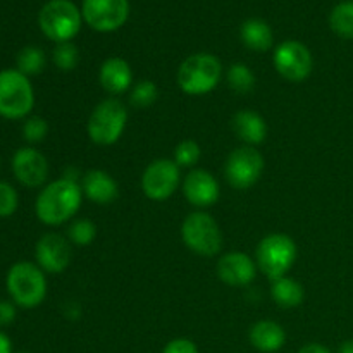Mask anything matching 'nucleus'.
<instances>
[{
	"instance_id": "f257e3e1",
	"label": "nucleus",
	"mask_w": 353,
	"mask_h": 353,
	"mask_svg": "<svg viewBox=\"0 0 353 353\" xmlns=\"http://www.w3.org/2000/svg\"><path fill=\"white\" fill-rule=\"evenodd\" d=\"M83 196L78 178L65 174L41 188L34 202V214L45 226H62L78 214Z\"/></svg>"
},
{
	"instance_id": "f03ea898",
	"label": "nucleus",
	"mask_w": 353,
	"mask_h": 353,
	"mask_svg": "<svg viewBox=\"0 0 353 353\" xmlns=\"http://www.w3.org/2000/svg\"><path fill=\"white\" fill-rule=\"evenodd\" d=\"M6 288L17 307L34 309L41 305L47 296V278L38 264L21 261L7 272Z\"/></svg>"
},
{
	"instance_id": "7ed1b4c3",
	"label": "nucleus",
	"mask_w": 353,
	"mask_h": 353,
	"mask_svg": "<svg viewBox=\"0 0 353 353\" xmlns=\"http://www.w3.org/2000/svg\"><path fill=\"white\" fill-rule=\"evenodd\" d=\"M221 76H223V64L219 59L207 52H199L181 62L176 79L183 93L202 97L219 85Z\"/></svg>"
},
{
	"instance_id": "20e7f679",
	"label": "nucleus",
	"mask_w": 353,
	"mask_h": 353,
	"mask_svg": "<svg viewBox=\"0 0 353 353\" xmlns=\"http://www.w3.org/2000/svg\"><path fill=\"white\" fill-rule=\"evenodd\" d=\"M128 109L117 99H105L92 110L86 124L88 138L95 145L109 147L119 141L126 130Z\"/></svg>"
},
{
	"instance_id": "39448f33",
	"label": "nucleus",
	"mask_w": 353,
	"mask_h": 353,
	"mask_svg": "<svg viewBox=\"0 0 353 353\" xmlns=\"http://www.w3.org/2000/svg\"><path fill=\"white\" fill-rule=\"evenodd\" d=\"M296 243L283 233H271L261 240L255 250V262L262 274L271 281L283 278L290 272L296 261Z\"/></svg>"
},
{
	"instance_id": "423d86ee",
	"label": "nucleus",
	"mask_w": 353,
	"mask_h": 353,
	"mask_svg": "<svg viewBox=\"0 0 353 353\" xmlns=\"http://www.w3.org/2000/svg\"><path fill=\"white\" fill-rule=\"evenodd\" d=\"M34 107V90L30 78L17 69L0 71V116L24 119Z\"/></svg>"
},
{
	"instance_id": "0eeeda50",
	"label": "nucleus",
	"mask_w": 353,
	"mask_h": 353,
	"mask_svg": "<svg viewBox=\"0 0 353 353\" xmlns=\"http://www.w3.org/2000/svg\"><path fill=\"white\" fill-rule=\"evenodd\" d=\"M83 14L69 0H50L38 14L40 30L55 43L71 41L81 30Z\"/></svg>"
},
{
	"instance_id": "6e6552de",
	"label": "nucleus",
	"mask_w": 353,
	"mask_h": 353,
	"mask_svg": "<svg viewBox=\"0 0 353 353\" xmlns=\"http://www.w3.org/2000/svg\"><path fill=\"white\" fill-rule=\"evenodd\" d=\"M183 243L202 257H214L223 248V233L219 224L205 210L188 214L181 226Z\"/></svg>"
},
{
	"instance_id": "1a4fd4ad",
	"label": "nucleus",
	"mask_w": 353,
	"mask_h": 353,
	"mask_svg": "<svg viewBox=\"0 0 353 353\" xmlns=\"http://www.w3.org/2000/svg\"><path fill=\"white\" fill-rule=\"evenodd\" d=\"M264 171V157L255 147H238L228 155L224 176L234 190H248L261 179Z\"/></svg>"
},
{
	"instance_id": "9d476101",
	"label": "nucleus",
	"mask_w": 353,
	"mask_h": 353,
	"mask_svg": "<svg viewBox=\"0 0 353 353\" xmlns=\"http://www.w3.org/2000/svg\"><path fill=\"white\" fill-rule=\"evenodd\" d=\"M181 185V168L172 159H157L150 162L141 174V192L154 202L172 196Z\"/></svg>"
},
{
	"instance_id": "9b49d317",
	"label": "nucleus",
	"mask_w": 353,
	"mask_h": 353,
	"mask_svg": "<svg viewBox=\"0 0 353 353\" xmlns=\"http://www.w3.org/2000/svg\"><path fill=\"white\" fill-rule=\"evenodd\" d=\"M274 68L286 81L302 83L312 74L314 59L309 48L296 40H286L276 47Z\"/></svg>"
},
{
	"instance_id": "f8f14e48",
	"label": "nucleus",
	"mask_w": 353,
	"mask_h": 353,
	"mask_svg": "<svg viewBox=\"0 0 353 353\" xmlns=\"http://www.w3.org/2000/svg\"><path fill=\"white\" fill-rule=\"evenodd\" d=\"M85 23L99 33H110L123 26L130 16L128 0H83Z\"/></svg>"
},
{
	"instance_id": "ddd939ff",
	"label": "nucleus",
	"mask_w": 353,
	"mask_h": 353,
	"mask_svg": "<svg viewBox=\"0 0 353 353\" xmlns=\"http://www.w3.org/2000/svg\"><path fill=\"white\" fill-rule=\"evenodd\" d=\"M71 241L59 233H45L34 247V261L48 274H61L71 264Z\"/></svg>"
},
{
	"instance_id": "4468645a",
	"label": "nucleus",
	"mask_w": 353,
	"mask_h": 353,
	"mask_svg": "<svg viewBox=\"0 0 353 353\" xmlns=\"http://www.w3.org/2000/svg\"><path fill=\"white\" fill-rule=\"evenodd\" d=\"M10 165H12L14 178L26 188L43 186L50 172L47 157L33 147H23L16 150Z\"/></svg>"
},
{
	"instance_id": "2eb2a0df",
	"label": "nucleus",
	"mask_w": 353,
	"mask_h": 353,
	"mask_svg": "<svg viewBox=\"0 0 353 353\" xmlns=\"http://www.w3.org/2000/svg\"><path fill=\"white\" fill-rule=\"evenodd\" d=\"M183 195L199 210L209 209L219 200V183L205 169H192L183 179Z\"/></svg>"
},
{
	"instance_id": "dca6fc26",
	"label": "nucleus",
	"mask_w": 353,
	"mask_h": 353,
	"mask_svg": "<svg viewBox=\"0 0 353 353\" xmlns=\"http://www.w3.org/2000/svg\"><path fill=\"white\" fill-rule=\"evenodd\" d=\"M257 262L243 252H230L217 262V278L228 286L241 288L257 278Z\"/></svg>"
},
{
	"instance_id": "f3484780",
	"label": "nucleus",
	"mask_w": 353,
	"mask_h": 353,
	"mask_svg": "<svg viewBox=\"0 0 353 353\" xmlns=\"http://www.w3.org/2000/svg\"><path fill=\"white\" fill-rule=\"evenodd\" d=\"M83 195L97 205H109L119 196V185L109 172L92 169L81 178Z\"/></svg>"
},
{
	"instance_id": "a211bd4d",
	"label": "nucleus",
	"mask_w": 353,
	"mask_h": 353,
	"mask_svg": "<svg viewBox=\"0 0 353 353\" xmlns=\"http://www.w3.org/2000/svg\"><path fill=\"white\" fill-rule=\"evenodd\" d=\"M99 81L110 95H123L134 85L131 65L121 57H109L100 65Z\"/></svg>"
},
{
	"instance_id": "6ab92c4d",
	"label": "nucleus",
	"mask_w": 353,
	"mask_h": 353,
	"mask_svg": "<svg viewBox=\"0 0 353 353\" xmlns=\"http://www.w3.org/2000/svg\"><path fill=\"white\" fill-rule=\"evenodd\" d=\"M231 128L236 137L248 147L261 145L268 137V123L255 110H238L231 119Z\"/></svg>"
},
{
	"instance_id": "aec40b11",
	"label": "nucleus",
	"mask_w": 353,
	"mask_h": 353,
	"mask_svg": "<svg viewBox=\"0 0 353 353\" xmlns=\"http://www.w3.org/2000/svg\"><path fill=\"white\" fill-rule=\"evenodd\" d=\"M250 343L262 353L279 352L286 343V331L274 321H259L250 327Z\"/></svg>"
},
{
	"instance_id": "412c9836",
	"label": "nucleus",
	"mask_w": 353,
	"mask_h": 353,
	"mask_svg": "<svg viewBox=\"0 0 353 353\" xmlns=\"http://www.w3.org/2000/svg\"><path fill=\"white\" fill-rule=\"evenodd\" d=\"M240 38L247 48L254 52H268L274 43V34H272L271 26L265 21L248 19L241 24Z\"/></svg>"
},
{
	"instance_id": "4be33fe9",
	"label": "nucleus",
	"mask_w": 353,
	"mask_h": 353,
	"mask_svg": "<svg viewBox=\"0 0 353 353\" xmlns=\"http://www.w3.org/2000/svg\"><path fill=\"white\" fill-rule=\"evenodd\" d=\"M271 296L276 305L283 307V309H295L303 302L305 292H303V286L296 279L290 278V276H283V278L272 281Z\"/></svg>"
},
{
	"instance_id": "5701e85b",
	"label": "nucleus",
	"mask_w": 353,
	"mask_h": 353,
	"mask_svg": "<svg viewBox=\"0 0 353 353\" xmlns=\"http://www.w3.org/2000/svg\"><path fill=\"white\" fill-rule=\"evenodd\" d=\"M330 26L338 37L353 40V0L340 2L331 10Z\"/></svg>"
},
{
	"instance_id": "b1692460",
	"label": "nucleus",
	"mask_w": 353,
	"mask_h": 353,
	"mask_svg": "<svg viewBox=\"0 0 353 353\" xmlns=\"http://www.w3.org/2000/svg\"><path fill=\"white\" fill-rule=\"evenodd\" d=\"M226 81L228 86L234 93H238V95H247V93L254 92L257 79H255L254 71L247 64L236 62V64L230 65V69H228Z\"/></svg>"
},
{
	"instance_id": "393cba45",
	"label": "nucleus",
	"mask_w": 353,
	"mask_h": 353,
	"mask_svg": "<svg viewBox=\"0 0 353 353\" xmlns=\"http://www.w3.org/2000/svg\"><path fill=\"white\" fill-rule=\"evenodd\" d=\"M45 65H47V57H45V52L38 47L21 48L16 57V69L28 78L40 74Z\"/></svg>"
},
{
	"instance_id": "a878e982",
	"label": "nucleus",
	"mask_w": 353,
	"mask_h": 353,
	"mask_svg": "<svg viewBox=\"0 0 353 353\" xmlns=\"http://www.w3.org/2000/svg\"><path fill=\"white\" fill-rule=\"evenodd\" d=\"M159 97V88L150 79H140L130 90V103L134 109H148L155 103Z\"/></svg>"
},
{
	"instance_id": "bb28decb",
	"label": "nucleus",
	"mask_w": 353,
	"mask_h": 353,
	"mask_svg": "<svg viewBox=\"0 0 353 353\" xmlns=\"http://www.w3.org/2000/svg\"><path fill=\"white\" fill-rule=\"evenodd\" d=\"M52 61L59 71H74L79 64V50L72 41H64V43L55 45L52 52Z\"/></svg>"
},
{
	"instance_id": "cd10ccee",
	"label": "nucleus",
	"mask_w": 353,
	"mask_h": 353,
	"mask_svg": "<svg viewBox=\"0 0 353 353\" xmlns=\"http://www.w3.org/2000/svg\"><path fill=\"white\" fill-rule=\"evenodd\" d=\"M97 236V226L90 219H74L68 226V240L76 247H88Z\"/></svg>"
},
{
	"instance_id": "c85d7f7f",
	"label": "nucleus",
	"mask_w": 353,
	"mask_h": 353,
	"mask_svg": "<svg viewBox=\"0 0 353 353\" xmlns=\"http://www.w3.org/2000/svg\"><path fill=\"white\" fill-rule=\"evenodd\" d=\"M202 159V148L196 141L193 140H183L181 143L176 145L174 157L172 161L179 165V168H195Z\"/></svg>"
},
{
	"instance_id": "c756f323",
	"label": "nucleus",
	"mask_w": 353,
	"mask_h": 353,
	"mask_svg": "<svg viewBox=\"0 0 353 353\" xmlns=\"http://www.w3.org/2000/svg\"><path fill=\"white\" fill-rule=\"evenodd\" d=\"M48 123L40 116H31L28 117L23 123V138L30 145L41 143L48 134Z\"/></svg>"
},
{
	"instance_id": "7c9ffc66",
	"label": "nucleus",
	"mask_w": 353,
	"mask_h": 353,
	"mask_svg": "<svg viewBox=\"0 0 353 353\" xmlns=\"http://www.w3.org/2000/svg\"><path fill=\"white\" fill-rule=\"evenodd\" d=\"M19 207V195L16 188L6 181H0V217L6 219L16 214Z\"/></svg>"
},
{
	"instance_id": "2f4dec72",
	"label": "nucleus",
	"mask_w": 353,
	"mask_h": 353,
	"mask_svg": "<svg viewBox=\"0 0 353 353\" xmlns=\"http://www.w3.org/2000/svg\"><path fill=\"white\" fill-rule=\"evenodd\" d=\"M162 353H199V348L188 338H176L165 345Z\"/></svg>"
},
{
	"instance_id": "473e14b6",
	"label": "nucleus",
	"mask_w": 353,
	"mask_h": 353,
	"mask_svg": "<svg viewBox=\"0 0 353 353\" xmlns=\"http://www.w3.org/2000/svg\"><path fill=\"white\" fill-rule=\"evenodd\" d=\"M16 303L12 300H0V327L9 326L16 319Z\"/></svg>"
},
{
	"instance_id": "72a5a7b5",
	"label": "nucleus",
	"mask_w": 353,
	"mask_h": 353,
	"mask_svg": "<svg viewBox=\"0 0 353 353\" xmlns=\"http://www.w3.org/2000/svg\"><path fill=\"white\" fill-rule=\"evenodd\" d=\"M299 353H331L330 348H326L324 345L321 343H309L305 347H302L299 350Z\"/></svg>"
},
{
	"instance_id": "f704fd0d",
	"label": "nucleus",
	"mask_w": 353,
	"mask_h": 353,
	"mask_svg": "<svg viewBox=\"0 0 353 353\" xmlns=\"http://www.w3.org/2000/svg\"><path fill=\"white\" fill-rule=\"evenodd\" d=\"M0 353H12V343L6 333L0 331Z\"/></svg>"
},
{
	"instance_id": "c9c22d12",
	"label": "nucleus",
	"mask_w": 353,
	"mask_h": 353,
	"mask_svg": "<svg viewBox=\"0 0 353 353\" xmlns=\"http://www.w3.org/2000/svg\"><path fill=\"white\" fill-rule=\"evenodd\" d=\"M338 353H353V340H347L340 345Z\"/></svg>"
},
{
	"instance_id": "e433bc0d",
	"label": "nucleus",
	"mask_w": 353,
	"mask_h": 353,
	"mask_svg": "<svg viewBox=\"0 0 353 353\" xmlns=\"http://www.w3.org/2000/svg\"><path fill=\"white\" fill-rule=\"evenodd\" d=\"M23 353H24V352H23Z\"/></svg>"
}]
</instances>
